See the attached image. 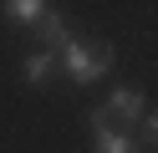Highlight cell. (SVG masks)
<instances>
[{
  "label": "cell",
  "instance_id": "1",
  "mask_svg": "<svg viewBox=\"0 0 158 153\" xmlns=\"http://www.w3.org/2000/svg\"><path fill=\"white\" fill-rule=\"evenodd\" d=\"M61 61H66V77H72L77 87H87V82L107 77V66H112V46H107V41H66Z\"/></svg>",
  "mask_w": 158,
  "mask_h": 153
},
{
  "label": "cell",
  "instance_id": "2",
  "mask_svg": "<svg viewBox=\"0 0 158 153\" xmlns=\"http://www.w3.org/2000/svg\"><path fill=\"white\" fill-rule=\"evenodd\" d=\"M102 107H107V117H112V128H117V133H127L133 122H143L148 102H143V92H133V87H117L112 97L102 102Z\"/></svg>",
  "mask_w": 158,
  "mask_h": 153
},
{
  "label": "cell",
  "instance_id": "3",
  "mask_svg": "<svg viewBox=\"0 0 158 153\" xmlns=\"http://www.w3.org/2000/svg\"><path fill=\"white\" fill-rule=\"evenodd\" d=\"M36 31H41V51H46V56H56V51H66V41H72V36H66V20L56 15V10H46V20H41Z\"/></svg>",
  "mask_w": 158,
  "mask_h": 153
},
{
  "label": "cell",
  "instance_id": "4",
  "mask_svg": "<svg viewBox=\"0 0 158 153\" xmlns=\"http://www.w3.org/2000/svg\"><path fill=\"white\" fill-rule=\"evenodd\" d=\"M46 10L51 5H41V0H5V15H10L15 26H41Z\"/></svg>",
  "mask_w": 158,
  "mask_h": 153
},
{
  "label": "cell",
  "instance_id": "5",
  "mask_svg": "<svg viewBox=\"0 0 158 153\" xmlns=\"http://www.w3.org/2000/svg\"><path fill=\"white\" fill-rule=\"evenodd\" d=\"M56 56H46V51H36V56H26V82H41L46 71H51Z\"/></svg>",
  "mask_w": 158,
  "mask_h": 153
},
{
  "label": "cell",
  "instance_id": "6",
  "mask_svg": "<svg viewBox=\"0 0 158 153\" xmlns=\"http://www.w3.org/2000/svg\"><path fill=\"white\" fill-rule=\"evenodd\" d=\"M97 153H133V148H127L123 133H102V138H97Z\"/></svg>",
  "mask_w": 158,
  "mask_h": 153
}]
</instances>
